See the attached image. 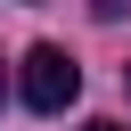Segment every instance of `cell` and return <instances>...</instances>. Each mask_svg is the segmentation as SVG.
Masks as SVG:
<instances>
[{
  "label": "cell",
  "mask_w": 131,
  "mask_h": 131,
  "mask_svg": "<svg viewBox=\"0 0 131 131\" xmlns=\"http://www.w3.org/2000/svg\"><path fill=\"white\" fill-rule=\"evenodd\" d=\"M16 98H25L33 115H66V106L82 98V66H74L57 41H33L25 66H16Z\"/></svg>",
  "instance_id": "6da1fadb"
},
{
  "label": "cell",
  "mask_w": 131,
  "mask_h": 131,
  "mask_svg": "<svg viewBox=\"0 0 131 131\" xmlns=\"http://www.w3.org/2000/svg\"><path fill=\"white\" fill-rule=\"evenodd\" d=\"M90 16H98V25H115V16H131V0H90Z\"/></svg>",
  "instance_id": "7a4b0ae2"
},
{
  "label": "cell",
  "mask_w": 131,
  "mask_h": 131,
  "mask_svg": "<svg viewBox=\"0 0 131 131\" xmlns=\"http://www.w3.org/2000/svg\"><path fill=\"white\" fill-rule=\"evenodd\" d=\"M82 131H123V123H106V115H98V123H82Z\"/></svg>",
  "instance_id": "3957f363"
},
{
  "label": "cell",
  "mask_w": 131,
  "mask_h": 131,
  "mask_svg": "<svg viewBox=\"0 0 131 131\" xmlns=\"http://www.w3.org/2000/svg\"><path fill=\"white\" fill-rule=\"evenodd\" d=\"M0 98H8V66H0Z\"/></svg>",
  "instance_id": "277c9868"
},
{
  "label": "cell",
  "mask_w": 131,
  "mask_h": 131,
  "mask_svg": "<svg viewBox=\"0 0 131 131\" xmlns=\"http://www.w3.org/2000/svg\"><path fill=\"white\" fill-rule=\"evenodd\" d=\"M123 82H131V66H123Z\"/></svg>",
  "instance_id": "5b68a950"
}]
</instances>
